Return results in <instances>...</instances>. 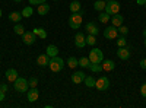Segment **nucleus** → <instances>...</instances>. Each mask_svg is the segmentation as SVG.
Returning <instances> with one entry per match:
<instances>
[{
    "label": "nucleus",
    "instance_id": "4c0bfd02",
    "mask_svg": "<svg viewBox=\"0 0 146 108\" xmlns=\"http://www.w3.org/2000/svg\"><path fill=\"white\" fill-rule=\"evenodd\" d=\"M136 2H137V5H140V6H145L146 0H136Z\"/></svg>",
    "mask_w": 146,
    "mask_h": 108
},
{
    "label": "nucleus",
    "instance_id": "c03bdc74",
    "mask_svg": "<svg viewBox=\"0 0 146 108\" xmlns=\"http://www.w3.org/2000/svg\"><path fill=\"white\" fill-rule=\"evenodd\" d=\"M16 2H21V0H16Z\"/></svg>",
    "mask_w": 146,
    "mask_h": 108
},
{
    "label": "nucleus",
    "instance_id": "0eeeda50",
    "mask_svg": "<svg viewBox=\"0 0 146 108\" xmlns=\"http://www.w3.org/2000/svg\"><path fill=\"white\" fill-rule=\"evenodd\" d=\"M95 88L98 89V91H107V89L110 88V80H108V78H107V76H101L98 80H96Z\"/></svg>",
    "mask_w": 146,
    "mask_h": 108
},
{
    "label": "nucleus",
    "instance_id": "473e14b6",
    "mask_svg": "<svg viewBox=\"0 0 146 108\" xmlns=\"http://www.w3.org/2000/svg\"><path fill=\"white\" fill-rule=\"evenodd\" d=\"M126 44H127V41H126V37H124V35L117 40V45H118V47H126Z\"/></svg>",
    "mask_w": 146,
    "mask_h": 108
},
{
    "label": "nucleus",
    "instance_id": "412c9836",
    "mask_svg": "<svg viewBox=\"0 0 146 108\" xmlns=\"http://www.w3.org/2000/svg\"><path fill=\"white\" fill-rule=\"evenodd\" d=\"M105 2H104V0H96V2L94 3V9L95 10H98V12H102L104 9H105Z\"/></svg>",
    "mask_w": 146,
    "mask_h": 108
},
{
    "label": "nucleus",
    "instance_id": "79ce46f5",
    "mask_svg": "<svg viewBox=\"0 0 146 108\" xmlns=\"http://www.w3.org/2000/svg\"><path fill=\"white\" fill-rule=\"evenodd\" d=\"M145 47H146V37H145Z\"/></svg>",
    "mask_w": 146,
    "mask_h": 108
},
{
    "label": "nucleus",
    "instance_id": "f257e3e1",
    "mask_svg": "<svg viewBox=\"0 0 146 108\" xmlns=\"http://www.w3.org/2000/svg\"><path fill=\"white\" fill-rule=\"evenodd\" d=\"M82 16H83V12L82 9L79 12H75V13H72V16L69 18V27L73 28V29H78L82 23Z\"/></svg>",
    "mask_w": 146,
    "mask_h": 108
},
{
    "label": "nucleus",
    "instance_id": "f3484780",
    "mask_svg": "<svg viewBox=\"0 0 146 108\" xmlns=\"http://www.w3.org/2000/svg\"><path fill=\"white\" fill-rule=\"evenodd\" d=\"M36 12H38V15H41V16L47 15L48 12H50V5H45V3L38 5V7H36Z\"/></svg>",
    "mask_w": 146,
    "mask_h": 108
},
{
    "label": "nucleus",
    "instance_id": "b1692460",
    "mask_svg": "<svg viewBox=\"0 0 146 108\" xmlns=\"http://www.w3.org/2000/svg\"><path fill=\"white\" fill-rule=\"evenodd\" d=\"M110 18H111V16H110V15L107 13V12H104V10L101 12L100 16H98V19H100V22H101V23H108Z\"/></svg>",
    "mask_w": 146,
    "mask_h": 108
},
{
    "label": "nucleus",
    "instance_id": "f8f14e48",
    "mask_svg": "<svg viewBox=\"0 0 146 108\" xmlns=\"http://www.w3.org/2000/svg\"><path fill=\"white\" fill-rule=\"evenodd\" d=\"M38 97H40V92H38V89H36V88L28 89V101H29V102L36 101V99H38Z\"/></svg>",
    "mask_w": 146,
    "mask_h": 108
},
{
    "label": "nucleus",
    "instance_id": "393cba45",
    "mask_svg": "<svg viewBox=\"0 0 146 108\" xmlns=\"http://www.w3.org/2000/svg\"><path fill=\"white\" fill-rule=\"evenodd\" d=\"M32 32L36 35V37H40V38H42V40L47 37V32H45V29H42V28H35Z\"/></svg>",
    "mask_w": 146,
    "mask_h": 108
},
{
    "label": "nucleus",
    "instance_id": "f03ea898",
    "mask_svg": "<svg viewBox=\"0 0 146 108\" xmlns=\"http://www.w3.org/2000/svg\"><path fill=\"white\" fill-rule=\"evenodd\" d=\"M50 70L54 72V73H57V72H62L63 67H64V62H63V58H60V57H51L50 58Z\"/></svg>",
    "mask_w": 146,
    "mask_h": 108
},
{
    "label": "nucleus",
    "instance_id": "1a4fd4ad",
    "mask_svg": "<svg viewBox=\"0 0 146 108\" xmlns=\"http://www.w3.org/2000/svg\"><path fill=\"white\" fill-rule=\"evenodd\" d=\"M75 45L78 47V48H82V47L86 45V37L82 34V32H78L76 37H75Z\"/></svg>",
    "mask_w": 146,
    "mask_h": 108
},
{
    "label": "nucleus",
    "instance_id": "ea45409f",
    "mask_svg": "<svg viewBox=\"0 0 146 108\" xmlns=\"http://www.w3.org/2000/svg\"><path fill=\"white\" fill-rule=\"evenodd\" d=\"M0 89H2L3 92H6L7 91V85H0Z\"/></svg>",
    "mask_w": 146,
    "mask_h": 108
},
{
    "label": "nucleus",
    "instance_id": "7c9ffc66",
    "mask_svg": "<svg viewBox=\"0 0 146 108\" xmlns=\"http://www.w3.org/2000/svg\"><path fill=\"white\" fill-rule=\"evenodd\" d=\"M15 34H18V35H23V32H25V29H23V27L21 25V23H18V25H15Z\"/></svg>",
    "mask_w": 146,
    "mask_h": 108
},
{
    "label": "nucleus",
    "instance_id": "9b49d317",
    "mask_svg": "<svg viewBox=\"0 0 146 108\" xmlns=\"http://www.w3.org/2000/svg\"><path fill=\"white\" fill-rule=\"evenodd\" d=\"M50 56H48L47 53L45 54H40L38 57H36V63H38L40 66H48L50 64Z\"/></svg>",
    "mask_w": 146,
    "mask_h": 108
},
{
    "label": "nucleus",
    "instance_id": "2f4dec72",
    "mask_svg": "<svg viewBox=\"0 0 146 108\" xmlns=\"http://www.w3.org/2000/svg\"><path fill=\"white\" fill-rule=\"evenodd\" d=\"M28 85H29V88H36V85H38V79H36V78H31L28 80Z\"/></svg>",
    "mask_w": 146,
    "mask_h": 108
},
{
    "label": "nucleus",
    "instance_id": "a211bd4d",
    "mask_svg": "<svg viewBox=\"0 0 146 108\" xmlns=\"http://www.w3.org/2000/svg\"><path fill=\"white\" fill-rule=\"evenodd\" d=\"M86 32L91 34V35H98V28H96V25L94 22H89L86 25Z\"/></svg>",
    "mask_w": 146,
    "mask_h": 108
},
{
    "label": "nucleus",
    "instance_id": "e433bc0d",
    "mask_svg": "<svg viewBox=\"0 0 146 108\" xmlns=\"http://www.w3.org/2000/svg\"><path fill=\"white\" fill-rule=\"evenodd\" d=\"M140 67L142 69H146V58H143L142 62H140Z\"/></svg>",
    "mask_w": 146,
    "mask_h": 108
},
{
    "label": "nucleus",
    "instance_id": "a19ab883",
    "mask_svg": "<svg viewBox=\"0 0 146 108\" xmlns=\"http://www.w3.org/2000/svg\"><path fill=\"white\" fill-rule=\"evenodd\" d=\"M0 18H2V9H0Z\"/></svg>",
    "mask_w": 146,
    "mask_h": 108
},
{
    "label": "nucleus",
    "instance_id": "6ab92c4d",
    "mask_svg": "<svg viewBox=\"0 0 146 108\" xmlns=\"http://www.w3.org/2000/svg\"><path fill=\"white\" fill-rule=\"evenodd\" d=\"M48 56H50V57H56L57 54H58V48H57V47L56 45H53V44H50V45H48L47 47V51H45Z\"/></svg>",
    "mask_w": 146,
    "mask_h": 108
},
{
    "label": "nucleus",
    "instance_id": "37998d69",
    "mask_svg": "<svg viewBox=\"0 0 146 108\" xmlns=\"http://www.w3.org/2000/svg\"><path fill=\"white\" fill-rule=\"evenodd\" d=\"M104 2H105V3H107V2H110V0H104Z\"/></svg>",
    "mask_w": 146,
    "mask_h": 108
},
{
    "label": "nucleus",
    "instance_id": "5701e85b",
    "mask_svg": "<svg viewBox=\"0 0 146 108\" xmlns=\"http://www.w3.org/2000/svg\"><path fill=\"white\" fill-rule=\"evenodd\" d=\"M22 18H23V16H22V13H19V12H12V13L9 15V19H10L12 22H19Z\"/></svg>",
    "mask_w": 146,
    "mask_h": 108
},
{
    "label": "nucleus",
    "instance_id": "ddd939ff",
    "mask_svg": "<svg viewBox=\"0 0 146 108\" xmlns=\"http://www.w3.org/2000/svg\"><path fill=\"white\" fill-rule=\"evenodd\" d=\"M123 22H124V18L121 16L120 13H115V15H113L111 16V25H114V27H120V25H123Z\"/></svg>",
    "mask_w": 146,
    "mask_h": 108
},
{
    "label": "nucleus",
    "instance_id": "a878e982",
    "mask_svg": "<svg viewBox=\"0 0 146 108\" xmlns=\"http://www.w3.org/2000/svg\"><path fill=\"white\" fill-rule=\"evenodd\" d=\"M95 83H96V80L92 76H86V78H85V85H86L88 88H95Z\"/></svg>",
    "mask_w": 146,
    "mask_h": 108
},
{
    "label": "nucleus",
    "instance_id": "f704fd0d",
    "mask_svg": "<svg viewBox=\"0 0 146 108\" xmlns=\"http://www.w3.org/2000/svg\"><path fill=\"white\" fill-rule=\"evenodd\" d=\"M28 2H29L31 5H36V6H38V5H42V3H45L47 0H28Z\"/></svg>",
    "mask_w": 146,
    "mask_h": 108
},
{
    "label": "nucleus",
    "instance_id": "423d86ee",
    "mask_svg": "<svg viewBox=\"0 0 146 108\" xmlns=\"http://www.w3.org/2000/svg\"><path fill=\"white\" fill-rule=\"evenodd\" d=\"M104 37H105L107 40H114V38H117V37H118V29H117V27H114V25L107 27L105 31H104Z\"/></svg>",
    "mask_w": 146,
    "mask_h": 108
},
{
    "label": "nucleus",
    "instance_id": "9d476101",
    "mask_svg": "<svg viewBox=\"0 0 146 108\" xmlns=\"http://www.w3.org/2000/svg\"><path fill=\"white\" fill-rule=\"evenodd\" d=\"M117 57H118L120 60H129V57H130V51H129V48H126V47H118Z\"/></svg>",
    "mask_w": 146,
    "mask_h": 108
},
{
    "label": "nucleus",
    "instance_id": "cd10ccee",
    "mask_svg": "<svg viewBox=\"0 0 146 108\" xmlns=\"http://www.w3.org/2000/svg\"><path fill=\"white\" fill-rule=\"evenodd\" d=\"M89 64H91V60L88 57H82L79 60V66H82V67H89Z\"/></svg>",
    "mask_w": 146,
    "mask_h": 108
},
{
    "label": "nucleus",
    "instance_id": "4be33fe9",
    "mask_svg": "<svg viewBox=\"0 0 146 108\" xmlns=\"http://www.w3.org/2000/svg\"><path fill=\"white\" fill-rule=\"evenodd\" d=\"M69 7H70V12H72V13H75V12H79V10H80V2H78V0H73Z\"/></svg>",
    "mask_w": 146,
    "mask_h": 108
},
{
    "label": "nucleus",
    "instance_id": "c756f323",
    "mask_svg": "<svg viewBox=\"0 0 146 108\" xmlns=\"http://www.w3.org/2000/svg\"><path fill=\"white\" fill-rule=\"evenodd\" d=\"M95 42H96V35L88 34V35H86V44H88V45H94Z\"/></svg>",
    "mask_w": 146,
    "mask_h": 108
},
{
    "label": "nucleus",
    "instance_id": "dca6fc26",
    "mask_svg": "<svg viewBox=\"0 0 146 108\" xmlns=\"http://www.w3.org/2000/svg\"><path fill=\"white\" fill-rule=\"evenodd\" d=\"M6 79H7L9 82H15V80L18 79V72H16L15 69H9V70L6 72Z\"/></svg>",
    "mask_w": 146,
    "mask_h": 108
},
{
    "label": "nucleus",
    "instance_id": "72a5a7b5",
    "mask_svg": "<svg viewBox=\"0 0 146 108\" xmlns=\"http://www.w3.org/2000/svg\"><path fill=\"white\" fill-rule=\"evenodd\" d=\"M117 29H118V32H120L121 35H127V32H129V28H127V27H124V25H120Z\"/></svg>",
    "mask_w": 146,
    "mask_h": 108
},
{
    "label": "nucleus",
    "instance_id": "20e7f679",
    "mask_svg": "<svg viewBox=\"0 0 146 108\" xmlns=\"http://www.w3.org/2000/svg\"><path fill=\"white\" fill-rule=\"evenodd\" d=\"M88 58L91 60V63H101L102 60H104V54H102V51L100 48H92L89 51Z\"/></svg>",
    "mask_w": 146,
    "mask_h": 108
},
{
    "label": "nucleus",
    "instance_id": "bb28decb",
    "mask_svg": "<svg viewBox=\"0 0 146 108\" xmlns=\"http://www.w3.org/2000/svg\"><path fill=\"white\" fill-rule=\"evenodd\" d=\"M78 64H79V60L75 58V57H70V58L67 60V66H69L70 69H75Z\"/></svg>",
    "mask_w": 146,
    "mask_h": 108
},
{
    "label": "nucleus",
    "instance_id": "4468645a",
    "mask_svg": "<svg viewBox=\"0 0 146 108\" xmlns=\"http://www.w3.org/2000/svg\"><path fill=\"white\" fill-rule=\"evenodd\" d=\"M83 80H85V73H83V72H76V73L72 75V82L76 83V85L82 83Z\"/></svg>",
    "mask_w": 146,
    "mask_h": 108
},
{
    "label": "nucleus",
    "instance_id": "c9c22d12",
    "mask_svg": "<svg viewBox=\"0 0 146 108\" xmlns=\"http://www.w3.org/2000/svg\"><path fill=\"white\" fill-rule=\"evenodd\" d=\"M140 93L143 95V98H146V83H143L142 88H140Z\"/></svg>",
    "mask_w": 146,
    "mask_h": 108
},
{
    "label": "nucleus",
    "instance_id": "c85d7f7f",
    "mask_svg": "<svg viewBox=\"0 0 146 108\" xmlns=\"http://www.w3.org/2000/svg\"><path fill=\"white\" fill-rule=\"evenodd\" d=\"M32 13H34V9H32V7H29V6H28V7H25V9L22 10V16H23V18H29Z\"/></svg>",
    "mask_w": 146,
    "mask_h": 108
},
{
    "label": "nucleus",
    "instance_id": "2eb2a0df",
    "mask_svg": "<svg viewBox=\"0 0 146 108\" xmlns=\"http://www.w3.org/2000/svg\"><path fill=\"white\" fill-rule=\"evenodd\" d=\"M114 67H115V63L113 60H102V69L105 72H111V70H114Z\"/></svg>",
    "mask_w": 146,
    "mask_h": 108
},
{
    "label": "nucleus",
    "instance_id": "7ed1b4c3",
    "mask_svg": "<svg viewBox=\"0 0 146 108\" xmlns=\"http://www.w3.org/2000/svg\"><path fill=\"white\" fill-rule=\"evenodd\" d=\"M104 10L107 12L110 16H113V15H115V13H118V12H120V3L115 2V0H110V2H107Z\"/></svg>",
    "mask_w": 146,
    "mask_h": 108
},
{
    "label": "nucleus",
    "instance_id": "aec40b11",
    "mask_svg": "<svg viewBox=\"0 0 146 108\" xmlns=\"http://www.w3.org/2000/svg\"><path fill=\"white\" fill-rule=\"evenodd\" d=\"M88 69H89L91 72H94V73H96V72H102V70H104L101 63H91Z\"/></svg>",
    "mask_w": 146,
    "mask_h": 108
},
{
    "label": "nucleus",
    "instance_id": "a18cd8bd",
    "mask_svg": "<svg viewBox=\"0 0 146 108\" xmlns=\"http://www.w3.org/2000/svg\"><path fill=\"white\" fill-rule=\"evenodd\" d=\"M145 7H146V3H145Z\"/></svg>",
    "mask_w": 146,
    "mask_h": 108
},
{
    "label": "nucleus",
    "instance_id": "39448f33",
    "mask_svg": "<svg viewBox=\"0 0 146 108\" xmlns=\"http://www.w3.org/2000/svg\"><path fill=\"white\" fill-rule=\"evenodd\" d=\"M13 83H15V91H16V92H21V93H22V92H27L28 88H29L27 79H23V78H18Z\"/></svg>",
    "mask_w": 146,
    "mask_h": 108
},
{
    "label": "nucleus",
    "instance_id": "6e6552de",
    "mask_svg": "<svg viewBox=\"0 0 146 108\" xmlns=\"http://www.w3.org/2000/svg\"><path fill=\"white\" fill-rule=\"evenodd\" d=\"M22 40H23V42H25L27 45H32L34 42H35V40H36V35L34 34V32H23V35H22Z\"/></svg>",
    "mask_w": 146,
    "mask_h": 108
},
{
    "label": "nucleus",
    "instance_id": "58836bf2",
    "mask_svg": "<svg viewBox=\"0 0 146 108\" xmlns=\"http://www.w3.org/2000/svg\"><path fill=\"white\" fill-rule=\"evenodd\" d=\"M3 99H5V92L0 89V101H3Z\"/></svg>",
    "mask_w": 146,
    "mask_h": 108
}]
</instances>
